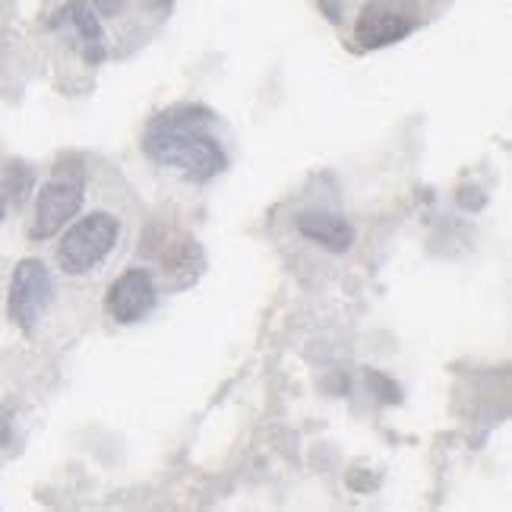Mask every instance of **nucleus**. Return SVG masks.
Masks as SVG:
<instances>
[{
  "label": "nucleus",
  "mask_w": 512,
  "mask_h": 512,
  "mask_svg": "<svg viewBox=\"0 0 512 512\" xmlns=\"http://www.w3.org/2000/svg\"><path fill=\"white\" fill-rule=\"evenodd\" d=\"M298 231L304 234L307 241L320 244L332 253H345L351 244H354V228L348 219H342V215L336 212H304L298 215Z\"/></svg>",
  "instance_id": "1a4fd4ad"
},
{
  "label": "nucleus",
  "mask_w": 512,
  "mask_h": 512,
  "mask_svg": "<svg viewBox=\"0 0 512 512\" xmlns=\"http://www.w3.org/2000/svg\"><path fill=\"white\" fill-rule=\"evenodd\" d=\"M86 200V177L83 168L76 165H57L51 181L42 187L35 200V219L29 234L35 241H48L61 231L70 219H76V212L83 209Z\"/></svg>",
  "instance_id": "7ed1b4c3"
},
{
  "label": "nucleus",
  "mask_w": 512,
  "mask_h": 512,
  "mask_svg": "<svg viewBox=\"0 0 512 512\" xmlns=\"http://www.w3.org/2000/svg\"><path fill=\"white\" fill-rule=\"evenodd\" d=\"M54 301V282L42 260H23L10 279V317L16 326L32 329L45 317Z\"/></svg>",
  "instance_id": "39448f33"
},
{
  "label": "nucleus",
  "mask_w": 512,
  "mask_h": 512,
  "mask_svg": "<svg viewBox=\"0 0 512 512\" xmlns=\"http://www.w3.org/2000/svg\"><path fill=\"white\" fill-rule=\"evenodd\" d=\"M4 212H7V196H4V187H0V222H4Z\"/></svg>",
  "instance_id": "ddd939ff"
},
{
  "label": "nucleus",
  "mask_w": 512,
  "mask_h": 512,
  "mask_svg": "<svg viewBox=\"0 0 512 512\" xmlns=\"http://www.w3.org/2000/svg\"><path fill=\"white\" fill-rule=\"evenodd\" d=\"M171 4H174V0H146V7H149L152 13H168Z\"/></svg>",
  "instance_id": "f8f14e48"
},
{
  "label": "nucleus",
  "mask_w": 512,
  "mask_h": 512,
  "mask_svg": "<svg viewBox=\"0 0 512 512\" xmlns=\"http://www.w3.org/2000/svg\"><path fill=\"white\" fill-rule=\"evenodd\" d=\"M212 114L200 105H177L159 114L143 136V149L152 162L181 171L190 181H209L225 171L222 146L206 133Z\"/></svg>",
  "instance_id": "f257e3e1"
},
{
  "label": "nucleus",
  "mask_w": 512,
  "mask_h": 512,
  "mask_svg": "<svg viewBox=\"0 0 512 512\" xmlns=\"http://www.w3.org/2000/svg\"><path fill=\"white\" fill-rule=\"evenodd\" d=\"M124 4H127V0H92L95 13H102V16H121Z\"/></svg>",
  "instance_id": "9b49d317"
},
{
  "label": "nucleus",
  "mask_w": 512,
  "mask_h": 512,
  "mask_svg": "<svg viewBox=\"0 0 512 512\" xmlns=\"http://www.w3.org/2000/svg\"><path fill=\"white\" fill-rule=\"evenodd\" d=\"M370 386H377L380 389V399L383 402H399L402 396H399V386L396 383H389L383 373H370Z\"/></svg>",
  "instance_id": "9d476101"
},
{
  "label": "nucleus",
  "mask_w": 512,
  "mask_h": 512,
  "mask_svg": "<svg viewBox=\"0 0 512 512\" xmlns=\"http://www.w3.org/2000/svg\"><path fill=\"white\" fill-rule=\"evenodd\" d=\"M418 26V10L408 7L405 0H370L358 13L354 23V42L364 51H377L386 45L402 42Z\"/></svg>",
  "instance_id": "20e7f679"
},
{
  "label": "nucleus",
  "mask_w": 512,
  "mask_h": 512,
  "mask_svg": "<svg viewBox=\"0 0 512 512\" xmlns=\"http://www.w3.org/2000/svg\"><path fill=\"white\" fill-rule=\"evenodd\" d=\"M117 238H121V222L111 212H92L67 228L57 244V266L67 275H86L114 250Z\"/></svg>",
  "instance_id": "f03ea898"
},
{
  "label": "nucleus",
  "mask_w": 512,
  "mask_h": 512,
  "mask_svg": "<svg viewBox=\"0 0 512 512\" xmlns=\"http://www.w3.org/2000/svg\"><path fill=\"white\" fill-rule=\"evenodd\" d=\"M155 301H159V291H155V279L149 269H127L111 282L108 294H105V313L121 326L140 323L155 310Z\"/></svg>",
  "instance_id": "423d86ee"
},
{
  "label": "nucleus",
  "mask_w": 512,
  "mask_h": 512,
  "mask_svg": "<svg viewBox=\"0 0 512 512\" xmlns=\"http://www.w3.org/2000/svg\"><path fill=\"white\" fill-rule=\"evenodd\" d=\"M146 238L159 241V244L152 247V253L162 260L165 275L184 272V285L193 282L196 275H200V269H203V250H200V244H196V241L190 238V234L174 231V228H165V231L152 228V231L146 234Z\"/></svg>",
  "instance_id": "6e6552de"
},
{
  "label": "nucleus",
  "mask_w": 512,
  "mask_h": 512,
  "mask_svg": "<svg viewBox=\"0 0 512 512\" xmlns=\"http://www.w3.org/2000/svg\"><path fill=\"white\" fill-rule=\"evenodd\" d=\"M51 26L61 32L89 64H102L108 57V42H105L102 23H98L95 10L86 4V0H67V4L54 13Z\"/></svg>",
  "instance_id": "0eeeda50"
}]
</instances>
